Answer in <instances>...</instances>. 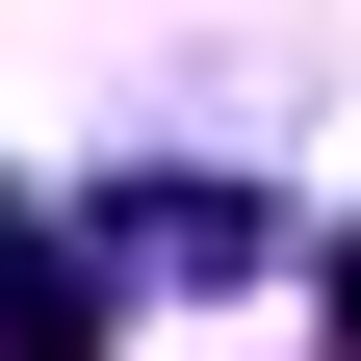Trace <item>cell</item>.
<instances>
[{
	"instance_id": "6da1fadb",
	"label": "cell",
	"mask_w": 361,
	"mask_h": 361,
	"mask_svg": "<svg viewBox=\"0 0 361 361\" xmlns=\"http://www.w3.org/2000/svg\"><path fill=\"white\" fill-rule=\"evenodd\" d=\"M0 361H104V284H78L52 207H0Z\"/></svg>"
},
{
	"instance_id": "7a4b0ae2",
	"label": "cell",
	"mask_w": 361,
	"mask_h": 361,
	"mask_svg": "<svg viewBox=\"0 0 361 361\" xmlns=\"http://www.w3.org/2000/svg\"><path fill=\"white\" fill-rule=\"evenodd\" d=\"M336 336H361V233H336Z\"/></svg>"
}]
</instances>
